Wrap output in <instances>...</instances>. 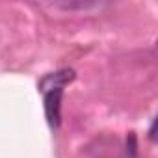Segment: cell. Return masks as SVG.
Returning a JSON list of instances; mask_svg holds the SVG:
<instances>
[{"mask_svg": "<svg viewBox=\"0 0 158 158\" xmlns=\"http://www.w3.org/2000/svg\"><path fill=\"white\" fill-rule=\"evenodd\" d=\"M61 97H63L61 88L48 89V91L43 93L45 117H47V123L50 125V128H58L60 123H61Z\"/></svg>", "mask_w": 158, "mask_h": 158, "instance_id": "obj_1", "label": "cell"}, {"mask_svg": "<svg viewBox=\"0 0 158 158\" xmlns=\"http://www.w3.org/2000/svg\"><path fill=\"white\" fill-rule=\"evenodd\" d=\"M74 80V71L73 69H61V71H56V73H50L47 76L41 78L39 82V91L45 93L48 89H56V88H65L67 84H71Z\"/></svg>", "mask_w": 158, "mask_h": 158, "instance_id": "obj_2", "label": "cell"}, {"mask_svg": "<svg viewBox=\"0 0 158 158\" xmlns=\"http://www.w3.org/2000/svg\"><path fill=\"white\" fill-rule=\"evenodd\" d=\"M60 8H63V10H86V8H95L97 4L95 2H60L58 4Z\"/></svg>", "mask_w": 158, "mask_h": 158, "instance_id": "obj_3", "label": "cell"}, {"mask_svg": "<svg viewBox=\"0 0 158 158\" xmlns=\"http://www.w3.org/2000/svg\"><path fill=\"white\" fill-rule=\"evenodd\" d=\"M136 136L130 132L128 134V139H127V151H130V156H136Z\"/></svg>", "mask_w": 158, "mask_h": 158, "instance_id": "obj_4", "label": "cell"}, {"mask_svg": "<svg viewBox=\"0 0 158 158\" xmlns=\"http://www.w3.org/2000/svg\"><path fill=\"white\" fill-rule=\"evenodd\" d=\"M154 128H156V121L152 123V127H151V130H149V138H151L152 141H154Z\"/></svg>", "mask_w": 158, "mask_h": 158, "instance_id": "obj_5", "label": "cell"}]
</instances>
